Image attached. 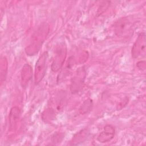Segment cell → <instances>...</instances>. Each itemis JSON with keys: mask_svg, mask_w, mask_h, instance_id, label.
Here are the masks:
<instances>
[{"mask_svg": "<svg viewBox=\"0 0 146 146\" xmlns=\"http://www.w3.org/2000/svg\"><path fill=\"white\" fill-rule=\"evenodd\" d=\"M50 31L49 25L47 23L40 24L31 36L30 44L26 47L25 52L29 56L34 55L40 50L43 43Z\"/></svg>", "mask_w": 146, "mask_h": 146, "instance_id": "6da1fadb", "label": "cell"}, {"mask_svg": "<svg viewBox=\"0 0 146 146\" xmlns=\"http://www.w3.org/2000/svg\"><path fill=\"white\" fill-rule=\"evenodd\" d=\"M134 23L128 17H122L117 19L114 24V31L117 36L127 37L133 34Z\"/></svg>", "mask_w": 146, "mask_h": 146, "instance_id": "7a4b0ae2", "label": "cell"}, {"mask_svg": "<svg viewBox=\"0 0 146 146\" xmlns=\"http://www.w3.org/2000/svg\"><path fill=\"white\" fill-rule=\"evenodd\" d=\"M48 54L47 51H44L38 58L34 71V82L36 85L38 84L45 76Z\"/></svg>", "mask_w": 146, "mask_h": 146, "instance_id": "3957f363", "label": "cell"}, {"mask_svg": "<svg viewBox=\"0 0 146 146\" xmlns=\"http://www.w3.org/2000/svg\"><path fill=\"white\" fill-rule=\"evenodd\" d=\"M86 75V71L84 67H80L75 71L70 82V91L72 94H76L82 90L84 84Z\"/></svg>", "mask_w": 146, "mask_h": 146, "instance_id": "277c9868", "label": "cell"}, {"mask_svg": "<svg viewBox=\"0 0 146 146\" xmlns=\"http://www.w3.org/2000/svg\"><path fill=\"white\" fill-rule=\"evenodd\" d=\"M67 55V47L64 42L60 43L56 47L55 56L51 64V70L56 72L63 66Z\"/></svg>", "mask_w": 146, "mask_h": 146, "instance_id": "5b68a950", "label": "cell"}, {"mask_svg": "<svg viewBox=\"0 0 146 146\" xmlns=\"http://www.w3.org/2000/svg\"><path fill=\"white\" fill-rule=\"evenodd\" d=\"M145 34L144 32H141L138 35L137 38L132 46L131 49V55L132 58H137L145 55Z\"/></svg>", "mask_w": 146, "mask_h": 146, "instance_id": "8992f818", "label": "cell"}, {"mask_svg": "<svg viewBox=\"0 0 146 146\" xmlns=\"http://www.w3.org/2000/svg\"><path fill=\"white\" fill-rule=\"evenodd\" d=\"M115 132V128L111 124H107L105 125L103 130L98 136L97 140L102 143L110 141L113 138Z\"/></svg>", "mask_w": 146, "mask_h": 146, "instance_id": "52a82bcc", "label": "cell"}, {"mask_svg": "<svg viewBox=\"0 0 146 146\" xmlns=\"http://www.w3.org/2000/svg\"><path fill=\"white\" fill-rule=\"evenodd\" d=\"M33 77V68L29 64H25L21 72V84L24 88L28 86Z\"/></svg>", "mask_w": 146, "mask_h": 146, "instance_id": "ba28073f", "label": "cell"}, {"mask_svg": "<svg viewBox=\"0 0 146 146\" xmlns=\"http://www.w3.org/2000/svg\"><path fill=\"white\" fill-rule=\"evenodd\" d=\"M20 115L21 110L18 106H14L10 109L9 115V127L10 130H14L15 129L18 121L19 119Z\"/></svg>", "mask_w": 146, "mask_h": 146, "instance_id": "9c48e42d", "label": "cell"}, {"mask_svg": "<svg viewBox=\"0 0 146 146\" xmlns=\"http://www.w3.org/2000/svg\"><path fill=\"white\" fill-rule=\"evenodd\" d=\"M89 130L88 128H84L79 131L74 135L70 144L76 145L83 143L87 138Z\"/></svg>", "mask_w": 146, "mask_h": 146, "instance_id": "30bf717a", "label": "cell"}, {"mask_svg": "<svg viewBox=\"0 0 146 146\" xmlns=\"http://www.w3.org/2000/svg\"><path fill=\"white\" fill-rule=\"evenodd\" d=\"M8 71V62L6 57L2 56L0 62V82L1 85L6 80Z\"/></svg>", "mask_w": 146, "mask_h": 146, "instance_id": "8fae6325", "label": "cell"}, {"mask_svg": "<svg viewBox=\"0 0 146 146\" xmlns=\"http://www.w3.org/2000/svg\"><path fill=\"white\" fill-rule=\"evenodd\" d=\"M93 100L88 98L85 100L79 108V113L80 115H84L90 112L93 107Z\"/></svg>", "mask_w": 146, "mask_h": 146, "instance_id": "7c38bea8", "label": "cell"}, {"mask_svg": "<svg viewBox=\"0 0 146 146\" xmlns=\"http://www.w3.org/2000/svg\"><path fill=\"white\" fill-rule=\"evenodd\" d=\"M55 117V111L51 108H48L44 111L42 114V118L45 122H50Z\"/></svg>", "mask_w": 146, "mask_h": 146, "instance_id": "4fadbf2b", "label": "cell"}, {"mask_svg": "<svg viewBox=\"0 0 146 146\" xmlns=\"http://www.w3.org/2000/svg\"><path fill=\"white\" fill-rule=\"evenodd\" d=\"M111 2L108 1H103L99 5L97 12H96V17H99L102 14H103L109 7L110 5Z\"/></svg>", "mask_w": 146, "mask_h": 146, "instance_id": "5bb4252c", "label": "cell"}, {"mask_svg": "<svg viewBox=\"0 0 146 146\" xmlns=\"http://www.w3.org/2000/svg\"><path fill=\"white\" fill-rule=\"evenodd\" d=\"M88 56H89V54H88V52L87 51H83L82 52H81L79 55L78 56V58L77 59H75V62L76 63H79V64H82V63H84V62H86L88 58ZM75 58V57H74Z\"/></svg>", "mask_w": 146, "mask_h": 146, "instance_id": "9a60e30c", "label": "cell"}, {"mask_svg": "<svg viewBox=\"0 0 146 146\" xmlns=\"http://www.w3.org/2000/svg\"><path fill=\"white\" fill-rule=\"evenodd\" d=\"M63 138H64L63 133H59V132H56L52 136L51 141L54 144L59 143L62 141Z\"/></svg>", "mask_w": 146, "mask_h": 146, "instance_id": "2e32d148", "label": "cell"}, {"mask_svg": "<svg viewBox=\"0 0 146 146\" xmlns=\"http://www.w3.org/2000/svg\"><path fill=\"white\" fill-rule=\"evenodd\" d=\"M136 66L140 70H145V62L144 60H141L136 63Z\"/></svg>", "mask_w": 146, "mask_h": 146, "instance_id": "e0dca14e", "label": "cell"}, {"mask_svg": "<svg viewBox=\"0 0 146 146\" xmlns=\"http://www.w3.org/2000/svg\"><path fill=\"white\" fill-rule=\"evenodd\" d=\"M128 102V100L127 99L126 100H124L123 102H121L119 104V107L121 106V107H120V109H121V108H123L124 106H125Z\"/></svg>", "mask_w": 146, "mask_h": 146, "instance_id": "ac0fdd59", "label": "cell"}]
</instances>
